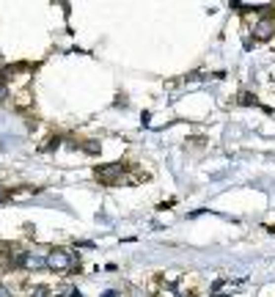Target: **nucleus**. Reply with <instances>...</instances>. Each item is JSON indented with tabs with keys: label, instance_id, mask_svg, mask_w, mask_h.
<instances>
[{
	"label": "nucleus",
	"instance_id": "obj_8",
	"mask_svg": "<svg viewBox=\"0 0 275 297\" xmlns=\"http://www.w3.org/2000/svg\"><path fill=\"white\" fill-rule=\"evenodd\" d=\"M8 198H11V190L0 187V204H3V201H8Z\"/></svg>",
	"mask_w": 275,
	"mask_h": 297
},
{
	"label": "nucleus",
	"instance_id": "obj_3",
	"mask_svg": "<svg viewBox=\"0 0 275 297\" xmlns=\"http://www.w3.org/2000/svg\"><path fill=\"white\" fill-rule=\"evenodd\" d=\"M273 20H270V17H267V20H262V22H259V25H256V39H270V36H273Z\"/></svg>",
	"mask_w": 275,
	"mask_h": 297
},
{
	"label": "nucleus",
	"instance_id": "obj_10",
	"mask_svg": "<svg viewBox=\"0 0 275 297\" xmlns=\"http://www.w3.org/2000/svg\"><path fill=\"white\" fill-rule=\"evenodd\" d=\"M105 297H116V292H105Z\"/></svg>",
	"mask_w": 275,
	"mask_h": 297
},
{
	"label": "nucleus",
	"instance_id": "obj_6",
	"mask_svg": "<svg viewBox=\"0 0 275 297\" xmlns=\"http://www.w3.org/2000/svg\"><path fill=\"white\" fill-rule=\"evenodd\" d=\"M239 102H242V105H256V97H253V94H248V91H245V94H242V99H239Z\"/></svg>",
	"mask_w": 275,
	"mask_h": 297
},
{
	"label": "nucleus",
	"instance_id": "obj_1",
	"mask_svg": "<svg viewBox=\"0 0 275 297\" xmlns=\"http://www.w3.org/2000/svg\"><path fill=\"white\" fill-rule=\"evenodd\" d=\"M44 264L52 267V270H58V272H61V270H69V267H72V256H69L66 251H52L50 256L44 259Z\"/></svg>",
	"mask_w": 275,
	"mask_h": 297
},
{
	"label": "nucleus",
	"instance_id": "obj_4",
	"mask_svg": "<svg viewBox=\"0 0 275 297\" xmlns=\"http://www.w3.org/2000/svg\"><path fill=\"white\" fill-rule=\"evenodd\" d=\"M6 97H8V85H6V77L0 74V105L6 102Z\"/></svg>",
	"mask_w": 275,
	"mask_h": 297
},
{
	"label": "nucleus",
	"instance_id": "obj_7",
	"mask_svg": "<svg viewBox=\"0 0 275 297\" xmlns=\"http://www.w3.org/2000/svg\"><path fill=\"white\" fill-rule=\"evenodd\" d=\"M83 148L88 154H96V151H99V143H83Z\"/></svg>",
	"mask_w": 275,
	"mask_h": 297
},
{
	"label": "nucleus",
	"instance_id": "obj_9",
	"mask_svg": "<svg viewBox=\"0 0 275 297\" xmlns=\"http://www.w3.org/2000/svg\"><path fill=\"white\" fill-rule=\"evenodd\" d=\"M0 297H11V292H8V289H6V286H3V284H0Z\"/></svg>",
	"mask_w": 275,
	"mask_h": 297
},
{
	"label": "nucleus",
	"instance_id": "obj_2",
	"mask_svg": "<svg viewBox=\"0 0 275 297\" xmlns=\"http://www.w3.org/2000/svg\"><path fill=\"white\" fill-rule=\"evenodd\" d=\"M121 174H124L121 162H113V165H108V168H96V176H99L102 185H116V179H118Z\"/></svg>",
	"mask_w": 275,
	"mask_h": 297
},
{
	"label": "nucleus",
	"instance_id": "obj_5",
	"mask_svg": "<svg viewBox=\"0 0 275 297\" xmlns=\"http://www.w3.org/2000/svg\"><path fill=\"white\" fill-rule=\"evenodd\" d=\"M31 297H50V292H47L44 286H36V289L31 292Z\"/></svg>",
	"mask_w": 275,
	"mask_h": 297
}]
</instances>
